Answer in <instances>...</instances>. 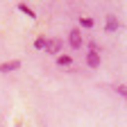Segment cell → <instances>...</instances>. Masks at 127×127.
<instances>
[{"mask_svg": "<svg viewBox=\"0 0 127 127\" xmlns=\"http://www.w3.org/2000/svg\"><path fill=\"white\" fill-rule=\"evenodd\" d=\"M21 68V61L18 59H11V61H2L0 64V73H14Z\"/></svg>", "mask_w": 127, "mask_h": 127, "instance_id": "4", "label": "cell"}, {"mask_svg": "<svg viewBox=\"0 0 127 127\" xmlns=\"http://www.w3.org/2000/svg\"><path fill=\"white\" fill-rule=\"evenodd\" d=\"M57 64H59L61 68H66V66H70V64H73V57H68V55H59V57H57Z\"/></svg>", "mask_w": 127, "mask_h": 127, "instance_id": "6", "label": "cell"}, {"mask_svg": "<svg viewBox=\"0 0 127 127\" xmlns=\"http://www.w3.org/2000/svg\"><path fill=\"white\" fill-rule=\"evenodd\" d=\"M45 41H48L45 36H39V39L34 41V48H36V50H43V48H45Z\"/></svg>", "mask_w": 127, "mask_h": 127, "instance_id": "9", "label": "cell"}, {"mask_svg": "<svg viewBox=\"0 0 127 127\" xmlns=\"http://www.w3.org/2000/svg\"><path fill=\"white\" fill-rule=\"evenodd\" d=\"M43 50L48 55H59V50H61V39H48Z\"/></svg>", "mask_w": 127, "mask_h": 127, "instance_id": "2", "label": "cell"}, {"mask_svg": "<svg viewBox=\"0 0 127 127\" xmlns=\"http://www.w3.org/2000/svg\"><path fill=\"white\" fill-rule=\"evenodd\" d=\"M116 93L125 98V95H127V86H125V84H118V86H116Z\"/></svg>", "mask_w": 127, "mask_h": 127, "instance_id": "10", "label": "cell"}, {"mask_svg": "<svg viewBox=\"0 0 127 127\" xmlns=\"http://www.w3.org/2000/svg\"><path fill=\"white\" fill-rule=\"evenodd\" d=\"M118 27H120V21L116 18L114 14H109L107 16V23H104V32H116Z\"/></svg>", "mask_w": 127, "mask_h": 127, "instance_id": "5", "label": "cell"}, {"mask_svg": "<svg viewBox=\"0 0 127 127\" xmlns=\"http://www.w3.org/2000/svg\"><path fill=\"white\" fill-rule=\"evenodd\" d=\"M86 66L89 68H98L100 66V52L98 50H89L86 52Z\"/></svg>", "mask_w": 127, "mask_h": 127, "instance_id": "3", "label": "cell"}, {"mask_svg": "<svg viewBox=\"0 0 127 127\" xmlns=\"http://www.w3.org/2000/svg\"><path fill=\"white\" fill-rule=\"evenodd\" d=\"M68 43H70V48H82V32H79L77 27H73L70 32H68Z\"/></svg>", "mask_w": 127, "mask_h": 127, "instance_id": "1", "label": "cell"}, {"mask_svg": "<svg viewBox=\"0 0 127 127\" xmlns=\"http://www.w3.org/2000/svg\"><path fill=\"white\" fill-rule=\"evenodd\" d=\"M79 25L82 27H93V18H89V16H82V18H77Z\"/></svg>", "mask_w": 127, "mask_h": 127, "instance_id": "8", "label": "cell"}, {"mask_svg": "<svg viewBox=\"0 0 127 127\" xmlns=\"http://www.w3.org/2000/svg\"><path fill=\"white\" fill-rule=\"evenodd\" d=\"M18 11H23L25 16H30V18H32V21H34V18H36V14H34V9H30L27 5H18Z\"/></svg>", "mask_w": 127, "mask_h": 127, "instance_id": "7", "label": "cell"}]
</instances>
